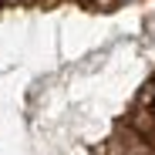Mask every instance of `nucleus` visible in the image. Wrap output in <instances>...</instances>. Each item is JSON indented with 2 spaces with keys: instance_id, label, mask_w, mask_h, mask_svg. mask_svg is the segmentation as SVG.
<instances>
[{
  "instance_id": "obj_1",
  "label": "nucleus",
  "mask_w": 155,
  "mask_h": 155,
  "mask_svg": "<svg viewBox=\"0 0 155 155\" xmlns=\"http://www.w3.org/2000/svg\"><path fill=\"white\" fill-rule=\"evenodd\" d=\"M145 101H152V105H155V81H148V88H145V94H142Z\"/></svg>"
},
{
  "instance_id": "obj_3",
  "label": "nucleus",
  "mask_w": 155,
  "mask_h": 155,
  "mask_svg": "<svg viewBox=\"0 0 155 155\" xmlns=\"http://www.w3.org/2000/svg\"><path fill=\"white\" fill-rule=\"evenodd\" d=\"M81 4H94V0H81Z\"/></svg>"
},
{
  "instance_id": "obj_2",
  "label": "nucleus",
  "mask_w": 155,
  "mask_h": 155,
  "mask_svg": "<svg viewBox=\"0 0 155 155\" xmlns=\"http://www.w3.org/2000/svg\"><path fill=\"white\" fill-rule=\"evenodd\" d=\"M0 4H20V0H0Z\"/></svg>"
}]
</instances>
